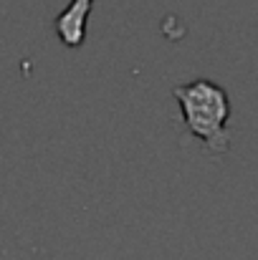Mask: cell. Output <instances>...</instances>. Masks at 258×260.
<instances>
[{"instance_id":"obj_2","label":"cell","mask_w":258,"mask_h":260,"mask_svg":"<svg viewBox=\"0 0 258 260\" xmlns=\"http://www.w3.org/2000/svg\"><path fill=\"white\" fill-rule=\"evenodd\" d=\"M94 0H71L66 10H61L56 15V33L61 36V41L71 48L81 46L86 36V18L91 13Z\"/></svg>"},{"instance_id":"obj_1","label":"cell","mask_w":258,"mask_h":260,"mask_svg":"<svg viewBox=\"0 0 258 260\" xmlns=\"http://www.w3.org/2000/svg\"><path fill=\"white\" fill-rule=\"evenodd\" d=\"M172 93L180 101V111L190 134L203 139L213 152H228L231 137L225 124L231 116V101L225 88L210 79H195L175 86Z\"/></svg>"}]
</instances>
